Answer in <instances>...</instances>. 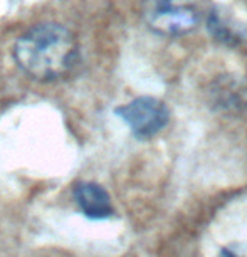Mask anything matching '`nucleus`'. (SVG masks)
Instances as JSON below:
<instances>
[{
  "label": "nucleus",
  "mask_w": 247,
  "mask_h": 257,
  "mask_svg": "<svg viewBox=\"0 0 247 257\" xmlns=\"http://www.w3.org/2000/svg\"><path fill=\"white\" fill-rule=\"evenodd\" d=\"M11 54L27 77L56 82L69 77L77 67L81 44L69 22L59 17H39L19 29Z\"/></svg>",
  "instance_id": "f257e3e1"
},
{
  "label": "nucleus",
  "mask_w": 247,
  "mask_h": 257,
  "mask_svg": "<svg viewBox=\"0 0 247 257\" xmlns=\"http://www.w3.org/2000/svg\"><path fill=\"white\" fill-rule=\"evenodd\" d=\"M116 114L128 124L135 137L142 140L158 135L168 123V109L165 103L150 96L137 98L121 106L116 109Z\"/></svg>",
  "instance_id": "f03ea898"
},
{
  "label": "nucleus",
  "mask_w": 247,
  "mask_h": 257,
  "mask_svg": "<svg viewBox=\"0 0 247 257\" xmlns=\"http://www.w3.org/2000/svg\"><path fill=\"white\" fill-rule=\"evenodd\" d=\"M150 27L163 36H180L197 27L198 14L195 9L185 6H172L170 2H162L155 7L148 17Z\"/></svg>",
  "instance_id": "7ed1b4c3"
},
{
  "label": "nucleus",
  "mask_w": 247,
  "mask_h": 257,
  "mask_svg": "<svg viewBox=\"0 0 247 257\" xmlns=\"http://www.w3.org/2000/svg\"><path fill=\"white\" fill-rule=\"evenodd\" d=\"M74 200L86 217L94 220L108 219L114 208L108 192L94 182H79L74 187Z\"/></svg>",
  "instance_id": "20e7f679"
},
{
  "label": "nucleus",
  "mask_w": 247,
  "mask_h": 257,
  "mask_svg": "<svg viewBox=\"0 0 247 257\" xmlns=\"http://www.w3.org/2000/svg\"><path fill=\"white\" fill-rule=\"evenodd\" d=\"M222 257H247V245L245 244H234L222 250Z\"/></svg>",
  "instance_id": "39448f33"
},
{
  "label": "nucleus",
  "mask_w": 247,
  "mask_h": 257,
  "mask_svg": "<svg viewBox=\"0 0 247 257\" xmlns=\"http://www.w3.org/2000/svg\"><path fill=\"white\" fill-rule=\"evenodd\" d=\"M160 2H170V0H160Z\"/></svg>",
  "instance_id": "423d86ee"
}]
</instances>
